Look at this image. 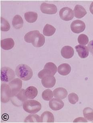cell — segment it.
I'll return each instance as SVG.
<instances>
[{"label": "cell", "mask_w": 93, "mask_h": 123, "mask_svg": "<svg viewBox=\"0 0 93 123\" xmlns=\"http://www.w3.org/2000/svg\"><path fill=\"white\" fill-rule=\"evenodd\" d=\"M25 41L28 43H31L35 47H41L45 43V37L41 34L39 31H33L26 34Z\"/></svg>", "instance_id": "6da1fadb"}, {"label": "cell", "mask_w": 93, "mask_h": 123, "mask_svg": "<svg viewBox=\"0 0 93 123\" xmlns=\"http://www.w3.org/2000/svg\"><path fill=\"white\" fill-rule=\"evenodd\" d=\"M16 75L18 77L23 81H28L33 77V71L30 67L27 65H19L15 69Z\"/></svg>", "instance_id": "7a4b0ae2"}, {"label": "cell", "mask_w": 93, "mask_h": 123, "mask_svg": "<svg viewBox=\"0 0 93 123\" xmlns=\"http://www.w3.org/2000/svg\"><path fill=\"white\" fill-rule=\"evenodd\" d=\"M23 108L26 112L34 114L41 110V105L39 101L35 100H27L23 103Z\"/></svg>", "instance_id": "3957f363"}, {"label": "cell", "mask_w": 93, "mask_h": 123, "mask_svg": "<svg viewBox=\"0 0 93 123\" xmlns=\"http://www.w3.org/2000/svg\"><path fill=\"white\" fill-rule=\"evenodd\" d=\"M57 71L56 65L52 62H48L45 65L43 69L41 70L38 74V76L42 79L45 76L51 75L54 76Z\"/></svg>", "instance_id": "277c9868"}, {"label": "cell", "mask_w": 93, "mask_h": 123, "mask_svg": "<svg viewBox=\"0 0 93 123\" xmlns=\"http://www.w3.org/2000/svg\"><path fill=\"white\" fill-rule=\"evenodd\" d=\"M12 92L9 85L3 83L1 86V101L6 103L11 99Z\"/></svg>", "instance_id": "5b68a950"}, {"label": "cell", "mask_w": 93, "mask_h": 123, "mask_svg": "<svg viewBox=\"0 0 93 123\" xmlns=\"http://www.w3.org/2000/svg\"><path fill=\"white\" fill-rule=\"evenodd\" d=\"M14 71L8 67H3L1 69V80L4 82H9L15 77Z\"/></svg>", "instance_id": "8992f818"}, {"label": "cell", "mask_w": 93, "mask_h": 123, "mask_svg": "<svg viewBox=\"0 0 93 123\" xmlns=\"http://www.w3.org/2000/svg\"><path fill=\"white\" fill-rule=\"evenodd\" d=\"M25 90L22 89L16 95L11 98V102L15 106L17 107L21 106L22 104L27 100V98L25 95Z\"/></svg>", "instance_id": "52a82bcc"}, {"label": "cell", "mask_w": 93, "mask_h": 123, "mask_svg": "<svg viewBox=\"0 0 93 123\" xmlns=\"http://www.w3.org/2000/svg\"><path fill=\"white\" fill-rule=\"evenodd\" d=\"M9 85L11 89L12 97L21 90L22 86V81L19 79H15L10 82Z\"/></svg>", "instance_id": "ba28073f"}, {"label": "cell", "mask_w": 93, "mask_h": 123, "mask_svg": "<svg viewBox=\"0 0 93 123\" xmlns=\"http://www.w3.org/2000/svg\"><path fill=\"white\" fill-rule=\"evenodd\" d=\"M59 15L61 18L65 21H69L74 17V12L71 9L68 7H63L59 11Z\"/></svg>", "instance_id": "9c48e42d"}, {"label": "cell", "mask_w": 93, "mask_h": 123, "mask_svg": "<svg viewBox=\"0 0 93 123\" xmlns=\"http://www.w3.org/2000/svg\"><path fill=\"white\" fill-rule=\"evenodd\" d=\"M41 12L44 14L53 15L57 13V6L53 4L43 3L40 6Z\"/></svg>", "instance_id": "30bf717a"}, {"label": "cell", "mask_w": 93, "mask_h": 123, "mask_svg": "<svg viewBox=\"0 0 93 123\" xmlns=\"http://www.w3.org/2000/svg\"><path fill=\"white\" fill-rule=\"evenodd\" d=\"M86 28L84 23L79 20H75L71 23V29L73 32L75 33H80L83 32Z\"/></svg>", "instance_id": "8fae6325"}, {"label": "cell", "mask_w": 93, "mask_h": 123, "mask_svg": "<svg viewBox=\"0 0 93 123\" xmlns=\"http://www.w3.org/2000/svg\"><path fill=\"white\" fill-rule=\"evenodd\" d=\"M41 83L45 87L52 88L56 84V79L54 76L48 75L42 79Z\"/></svg>", "instance_id": "7c38bea8"}, {"label": "cell", "mask_w": 93, "mask_h": 123, "mask_svg": "<svg viewBox=\"0 0 93 123\" xmlns=\"http://www.w3.org/2000/svg\"><path fill=\"white\" fill-rule=\"evenodd\" d=\"M64 103L60 99L53 98L49 102L50 108L54 111H58L62 109L64 106Z\"/></svg>", "instance_id": "4fadbf2b"}, {"label": "cell", "mask_w": 93, "mask_h": 123, "mask_svg": "<svg viewBox=\"0 0 93 123\" xmlns=\"http://www.w3.org/2000/svg\"><path fill=\"white\" fill-rule=\"evenodd\" d=\"M62 56L65 59H70L74 56V51L72 47L69 46H65L62 48L61 51Z\"/></svg>", "instance_id": "5bb4252c"}, {"label": "cell", "mask_w": 93, "mask_h": 123, "mask_svg": "<svg viewBox=\"0 0 93 123\" xmlns=\"http://www.w3.org/2000/svg\"><path fill=\"white\" fill-rule=\"evenodd\" d=\"M15 42L12 38H6L1 41V47L5 50H9L13 48Z\"/></svg>", "instance_id": "9a60e30c"}, {"label": "cell", "mask_w": 93, "mask_h": 123, "mask_svg": "<svg viewBox=\"0 0 93 123\" xmlns=\"http://www.w3.org/2000/svg\"><path fill=\"white\" fill-rule=\"evenodd\" d=\"M75 48L80 57L82 59H85L88 57L89 53L88 48L86 46L79 45L75 46Z\"/></svg>", "instance_id": "2e32d148"}, {"label": "cell", "mask_w": 93, "mask_h": 123, "mask_svg": "<svg viewBox=\"0 0 93 123\" xmlns=\"http://www.w3.org/2000/svg\"><path fill=\"white\" fill-rule=\"evenodd\" d=\"M25 94L27 99H34L37 95V89L34 86H30L25 90Z\"/></svg>", "instance_id": "e0dca14e"}, {"label": "cell", "mask_w": 93, "mask_h": 123, "mask_svg": "<svg viewBox=\"0 0 93 123\" xmlns=\"http://www.w3.org/2000/svg\"><path fill=\"white\" fill-rule=\"evenodd\" d=\"M57 71L60 75L65 76L70 73L71 71V67L68 63H63L59 66L57 68Z\"/></svg>", "instance_id": "ac0fdd59"}, {"label": "cell", "mask_w": 93, "mask_h": 123, "mask_svg": "<svg viewBox=\"0 0 93 123\" xmlns=\"http://www.w3.org/2000/svg\"><path fill=\"white\" fill-rule=\"evenodd\" d=\"M54 117L51 112L46 111L44 112L41 116V122L53 123Z\"/></svg>", "instance_id": "d6986e66"}, {"label": "cell", "mask_w": 93, "mask_h": 123, "mask_svg": "<svg viewBox=\"0 0 93 123\" xmlns=\"http://www.w3.org/2000/svg\"><path fill=\"white\" fill-rule=\"evenodd\" d=\"M68 93L66 89L63 87H58L53 91V95L55 97L62 99L66 98Z\"/></svg>", "instance_id": "ffe728a7"}, {"label": "cell", "mask_w": 93, "mask_h": 123, "mask_svg": "<svg viewBox=\"0 0 93 123\" xmlns=\"http://www.w3.org/2000/svg\"><path fill=\"white\" fill-rule=\"evenodd\" d=\"M75 17L81 18L87 14V12L83 6L80 5H76L74 9Z\"/></svg>", "instance_id": "44dd1931"}, {"label": "cell", "mask_w": 93, "mask_h": 123, "mask_svg": "<svg viewBox=\"0 0 93 123\" xmlns=\"http://www.w3.org/2000/svg\"><path fill=\"white\" fill-rule=\"evenodd\" d=\"M13 27L16 29H20L23 27V21L21 16L16 15L14 17L12 21Z\"/></svg>", "instance_id": "7402d4cb"}, {"label": "cell", "mask_w": 93, "mask_h": 123, "mask_svg": "<svg viewBox=\"0 0 93 123\" xmlns=\"http://www.w3.org/2000/svg\"><path fill=\"white\" fill-rule=\"evenodd\" d=\"M24 17L27 22L29 23H33L37 19L38 15L37 13L34 12H28L25 13Z\"/></svg>", "instance_id": "603a6c76"}, {"label": "cell", "mask_w": 93, "mask_h": 123, "mask_svg": "<svg viewBox=\"0 0 93 123\" xmlns=\"http://www.w3.org/2000/svg\"><path fill=\"white\" fill-rule=\"evenodd\" d=\"M56 29L50 24H46L43 29V34L46 36H51L56 32Z\"/></svg>", "instance_id": "cb8c5ba5"}, {"label": "cell", "mask_w": 93, "mask_h": 123, "mask_svg": "<svg viewBox=\"0 0 93 123\" xmlns=\"http://www.w3.org/2000/svg\"><path fill=\"white\" fill-rule=\"evenodd\" d=\"M83 116L89 121H93V110L90 107H86L83 110Z\"/></svg>", "instance_id": "d4e9b609"}, {"label": "cell", "mask_w": 93, "mask_h": 123, "mask_svg": "<svg viewBox=\"0 0 93 123\" xmlns=\"http://www.w3.org/2000/svg\"><path fill=\"white\" fill-rule=\"evenodd\" d=\"M25 123H39L41 122V118L37 114L29 115L26 118L25 120Z\"/></svg>", "instance_id": "484cf974"}, {"label": "cell", "mask_w": 93, "mask_h": 123, "mask_svg": "<svg viewBox=\"0 0 93 123\" xmlns=\"http://www.w3.org/2000/svg\"><path fill=\"white\" fill-rule=\"evenodd\" d=\"M53 92L50 89H47L43 92L42 97L45 101H50L53 98Z\"/></svg>", "instance_id": "4316f807"}, {"label": "cell", "mask_w": 93, "mask_h": 123, "mask_svg": "<svg viewBox=\"0 0 93 123\" xmlns=\"http://www.w3.org/2000/svg\"><path fill=\"white\" fill-rule=\"evenodd\" d=\"M11 28L10 24L8 21L3 17H1V30L3 31H8Z\"/></svg>", "instance_id": "83f0119b"}, {"label": "cell", "mask_w": 93, "mask_h": 123, "mask_svg": "<svg viewBox=\"0 0 93 123\" xmlns=\"http://www.w3.org/2000/svg\"><path fill=\"white\" fill-rule=\"evenodd\" d=\"M78 42L80 45H87L89 42V39L88 37L85 34H81L78 37Z\"/></svg>", "instance_id": "f1b7e54d"}, {"label": "cell", "mask_w": 93, "mask_h": 123, "mask_svg": "<svg viewBox=\"0 0 93 123\" xmlns=\"http://www.w3.org/2000/svg\"><path fill=\"white\" fill-rule=\"evenodd\" d=\"M68 98L69 103L72 104H75L78 101V96L75 93H72L69 94Z\"/></svg>", "instance_id": "f546056e"}, {"label": "cell", "mask_w": 93, "mask_h": 123, "mask_svg": "<svg viewBox=\"0 0 93 123\" xmlns=\"http://www.w3.org/2000/svg\"><path fill=\"white\" fill-rule=\"evenodd\" d=\"M87 48L93 56V40L89 42L87 45Z\"/></svg>", "instance_id": "4dcf8cb0"}, {"label": "cell", "mask_w": 93, "mask_h": 123, "mask_svg": "<svg viewBox=\"0 0 93 123\" xmlns=\"http://www.w3.org/2000/svg\"><path fill=\"white\" fill-rule=\"evenodd\" d=\"M87 120L83 117H78L76 118L74 121V122H87Z\"/></svg>", "instance_id": "1f68e13d"}, {"label": "cell", "mask_w": 93, "mask_h": 123, "mask_svg": "<svg viewBox=\"0 0 93 123\" xmlns=\"http://www.w3.org/2000/svg\"><path fill=\"white\" fill-rule=\"evenodd\" d=\"M89 10L92 13V14L93 15V2H92V3L91 4L89 7Z\"/></svg>", "instance_id": "d6a6232c"}]
</instances>
